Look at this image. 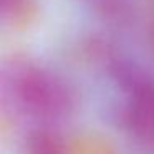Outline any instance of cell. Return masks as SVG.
Returning <instances> with one entry per match:
<instances>
[{
    "label": "cell",
    "mask_w": 154,
    "mask_h": 154,
    "mask_svg": "<svg viewBox=\"0 0 154 154\" xmlns=\"http://www.w3.org/2000/svg\"><path fill=\"white\" fill-rule=\"evenodd\" d=\"M91 12L111 23H124L131 17V0H81Z\"/></svg>",
    "instance_id": "277c9868"
},
{
    "label": "cell",
    "mask_w": 154,
    "mask_h": 154,
    "mask_svg": "<svg viewBox=\"0 0 154 154\" xmlns=\"http://www.w3.org/2000/svg\"><path fill=\"white\" fill-rule=\"evenodd\" d=\"M104 70L121 93V123L143 147H154V80L134 61L98 47Z\"/></svg>",
    "instance_id": "7a4b0ae2"
},
{
    "label": "cell",
    "mask_w": 154,
    "mask_h": 154,
    "mask_svg": "<svg viewBox=\"0 0 154 154\" xmlns=\"http://www.w3.org/2000/svg\"><path fill=\"white\" fill-rule=\"evenodd\" d=\"M25 154H71L60 129H32L25 134Z\"/></svg>",
    "instance_id": "3957f363"
},
{
    "label": "cell",
    "mask_w": 154,
    "mask_h": 154,
    "mask_svg": "<svg viewBox=\"0 0 154 154\" xmlns=\"http://www.w3.org/2000/svg\"><path fill=\"white\" fill-rule=\"evenodd\" d=\"M0 94L8 113L32 129H60L75 109L70 85L32 58H14L0 70Z\"/></svg>",
    "instance_id": "6da1fadb"
},
{
    "label": "cell",
    "mask_w": 154,
    "mask_h": 154,
    "mask_svg": "<svg viewBox=\"0 0 154 154\" xmlns=\"http://www.w3.org/2000/svg\"><path fill=\"white\" fill-rule=\"evenodd\" d=\"M33 0H0V27L15 25L30 15Z\"/></svg>",
    "instance_id": "5b68a950"
}]
</instances>
